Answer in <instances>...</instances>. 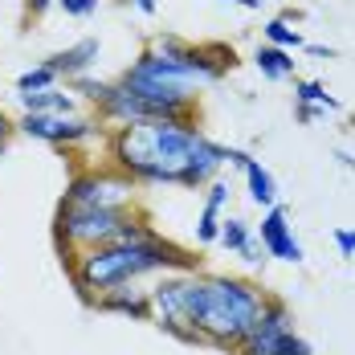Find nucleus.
Instances as JSON below:
<instances>
[{
	"label": "nucleus",
	"instance_id": "1",
	"mask_svg": "<svg viewBox=\"0 0 355 355\" xmlns=\"http://www.w3.org/2000/svg\"><path fill=\"white\" fill-rule=\"evenodd\" d=\"M114 168L127 172L135 184H180V188H205L213 184L225 164L249 168V151L213 143L196 131L192 119H143L123 123L110 139Z\"/></svg>",
	"mask_w": 355,
	"mask_h": 355
},
{
	"label": "nucleus",
	"instance_id": "2",
	"mask_svg": "<svg viewBox=\"0 0 355 355\" xmlns=\"http://www.w3.org/2000/svg\"><path fill=\"white\" fill-rule=\"evenodd\" d=\"M168 270L192 274L196 261L172 241H164L159 233L151 241H114V245H98L70 257V278L82 290V298H90V302H98L103 294L119 290V286H131L147 274H168Z\"/></svg>",
	"mask_w": 355,
	"mask_h": 355
},
{
	"label": "nucleus",
	"instance_id": "3",
	"mask_svg": "<svg viewBox=\"0 0 355 355\" xmlns=\"http://www.w3.org/2000/svg\"><path fill=\"white\" fill-rule=\"evenodd\" d=\"M266 306V290L229 274H188V315L200 343L237 352Z\"/></svg>",
	"mask_w": 355,
	"mask_h": 355
},
{
	"label": "nucleus",
	"instance_id": "4",
	"mask_svg": "<svg viewBox=\"0 0 355 355\" xmlns=\"http://www.w3.org/2000/svg\"><path fill=\"white\" fill-rule=\"evenodd\" d=\"M135 216L131 209H86V205H66L58 209V245L70 249V257L98 245H114Z\"/></svg>",
	"mask_w": 355,
	"mask_h": 355
},
{
	"label": "nucleus",
	"instance_id": "5",
	"mask_svg": "<svg viewBox=\"0 0 355 355\" xmlns=\"http://www.w3.org/2000/svg\"><path fill=\"white\" fill-rule=\"evenodd\" d=\"M237 355H315V347L294 331V315L282 298L266 294V306L257 322L249 327V335L241 339Z\"/></svg>",
	"mask_w": 355,
	"mask_h": 355
},
{
	"label": "nucleus",
	"instance_id": "6",
	"mask_svg": "<svg viewBox=\"0 0 355 355\" xmlns=\"http://www.w3.org/2000/svg\"><path fill=\"white\" fill-rule=\"evenodd\" d=\"M147 298H151V322H159L168 335H176L184 343H200L188 315V274H164L147 290Z\"/></svg>",
	"mask_w": 355,
	"mask_h": 355
},
{
	"label": "nucleus",
	"instance_id": "7",
	"mask_svg": "<svg viewBox=\"0 0 355 355\" xmlns=\"http://www.w3.org/2000/svg\"><path fill=\"white\" fill-rule=\"evenodd\" d=\"M135 200V180L127 172H82L66 184V205L86 209H131Z\"/></svg>",
	"mask_w": 355,
	"mask_h": 355
},
{
	"label": "nucleus",
	"instance_id": "8",
	"mask_svg": "<svg viewBox=\"0 0 355 355\" xmlns=\"http://www.w3.org/2000/svg\"><path fill=\"white\" fill-rule=\"evenodd\" d=\"M17 127L29 139H41V143H78L98 131L94 119H78V114H25Z\"/></svg>",
	"mask_w": 355,
	"mask_h": 355
},
{
	"label": "nucleus",
	"instance_id": "9",
	"mask_svg": "<svg viewBox=\"0 0 355 355\" xmlns=\"http://www.w3.org/2000/svg\"><path fill=\"white\" fill-rule=\"evenodd\" d=\"M257 241H261V249H266L270 257L290 261V266H298V261L306 257V253H302V241L294 237V225H290V209H286V205L266 209L261 229H257Z\"/></svg>",
	"mask_w": 355,
	"mask_h": 355
},
{
	"label": "nucleus",
	"instance_id": "10",
	"mask_svg": "<svg viewBox=\"0 0 355 355\" xmlns=\"http://www.w3.org/2000/svg\"><path fill=\"white\" fill-rule=\"evenodd\" d=\"M229 184L225 180H213L209 184V196H205V209H200V220H196V241L200 245H216V233H220V220H225V205H229Z\"/></svg>",
	"mask_w": 355,
	"mask_h": 355
},
{
	"label": "nucleus",
	"instance_id": "11",
	"mask_svg": "<svg viewBox=\"0 0 355 355\" xmlns=\"http://www.w3.org/2000/svg\"><path fill=\"white\" fill-rule=\"evenodd\" d=\"M98 311H110V315H127V319H151V298H147V290H135L131 286H119V290H110L103 294L98 302H94Z\"/></svg>",
	"mask_w": 355,
	"mask_h": 355
},
{
	"label": "nucleus",
	"instance_id": "12",
	"mask_svg": "<svg viewBox=\"0 0 355 355\" xmlns=\"http://www.w3.org/2000/svg\"><path fill=\"white\" fill-rule=\"evenodd\" d=\"M98 49H103V45H98L94 37H86V41H78V45H70L66 53L49 58L45 66H49V70L58 73V78H86V70H90V66L98 62Z\"/></svg>",
	"mask_w": 355,
	"mask_h": 355
},
{
	"label": "nucleus",
	"instance_id": "13",
	"mask_svg": "<svg viewBox=\"0 0 355 355\" xmlns=\"http://www.w3.org/2000/svg\"><path fill=\"white\" fill-rule=\"evenodd\" d=\"M245 184H249V200H253L257 209H274V205H278V180H274V172H270L261 159H249Z\"/></svg>",
	"mask_w": 355,
	"mask_h": 355
},
{
	"label": "nucleus",
	"instance_id": "14",
	"mask_svg": "<svg viewBox=\"0 0 355 355\" xmlns=\"http://www.w3.org/2000/svg\"><path fill=\"white\" fill-rule=\"evenodd\" d=\"M25 114H73V94H62V90H37V94H17Z\"/></svg>",
	"mask_w": 355,
	"mask_h": 355
},
{
	"label": "nucleus",
	"instance_id": "15",
	"mask_svg": "<svg viewBox=\"0 0 355 355\" xmlns=\"http://www.w3.org/2000/svg\"><path fill=\"white\" fill-rule=\"evenodd\" d=\"M294 107H306V110H315V114H322V110H339V98H331L327 86L311 78V82L294 86Z\"/></svg>",
	"mask_w": 355,
	"mask_h": 355
},
{
	"label": "nucleus",
	"instance_id": "16",
	"mask_svg": "<svg viewBox=\"0 0 355 355\" xmlns=\"http://www.w3.org/2000/svg\"><path fill=\"white\" fill-rule=\"evenodd\" d=\"M257 70L266 73L270 82H278V78H290V73H294V58H290L286 49L261 45V49H257Z\"/></svg>",
	"mask_w": 355,
	"mask_h": 355
},
{
	"label": "nucleus",
	"instance_id": "17",
	"mask_svg": "<svg viewBox=\"0 0 355 355\" xmlns=\"http://www.w3.org/2000/svg\"><path fill=\"white\" fill-rule=\"evenodd\" d=\"M249 237H253V225H249V220L225 216V220H220V233H216V245H225L229 253H241V245H245Z\"/></svg>",
	"mask_w": 355,
	"mask_h": 355
},
{
	"label": "nucleus",
	"instance_id": "18",
	"mask_svg": "<svg viewBox=\"0 0 355 355\" xmlns=\"http://www.w3.org/2000/svg\"><path fill=\"white\" fill-rule=\"evenodd\" d=\"M266 45H274V49H286V53H290V49H302L306 41H302V33H298L290 21L278 17V21H270V25H266Z\"/></svg>",
	"mask_w": 355,
	"mask_h": 355
},
{
	"label": "nucleus",
	"instance_id": "19",
	"mask_svg": "<svg viewBox=\"0 0 355 355\" xmlns=\"http://www.w3.org/2000/svg\"><path fill=\"white\" fill-rule=\"evenodd\" d=\"M53 82H58V73L49 70V66H37V70H25L17 78V90L21 94H37V90H49Z\"/></svg>",
	"mask_w": 355,
	"mask_h": 355
},
{
	"label": "nucleus",
	"instance_id": "20",
	"mask_svg": "<svg viewBox=\"0 0 355 355\" xmlns=\"http://www.w3.org/2000/svg\"><path fill=\"white\" fill-rule=\"evenodd\" d=\"M73 90H78V94H86V98H90V103H98V107L107 103V94H110L107 82H90V78H73Z\"/></svg>",
	"mask_w": 355,
	"mask_h": 355
},
{
	"label": "nucleus",
	"instance_id": "21",
	"mask_svg": "<svg viewBox=\"0 0 355 355\" xmlns=\"http://www.w3.org/2000/svg\"><path fill=\"white\" fill-rule=\"evenodd\" d=\"M70 17H90V12H98V0H58Z\"/></svg>",
	"mask_w": 355,
	"mask_h": 355
},
{
	"label": "nucleus",
	"instance_id": "22",
	"mask_svg": "<svg viewBox=\"0 0 355 355\" xmlns=\"http://www.w3.org/2000/svg\"><path fill=\"white\" fill-rule=\"evenodd\" d=\"M335 249L339 257H355V229H335Z\"/></svg>",
	"mask_w": 355,
	"mask_h": 355
},
{
	"label": "nucleus",
	"instance_id": "23",
	"mask_svg": "<svg viewBox=\"0 0 355 355\" xmlns=\"http://www.w3.org/2000/svg\"><path fill=\"white\" fill-rule=\"evenodd\" d=\"M261 253H266V249H261V241H257V237H249L245 245H241V257H245L249 266H257V261H266Z\"/></svg>",
	"mask_w": 355,
	"mask_h": 355
},
{
	"label": "nucleus",
	"instance_id": "24",
	"mask_svg": "<svg viewBox=\"0 0 355 355\" xmlns=\"http://www.w3.org/2000/svg\"><path fill=\"white\" fill-rule=\"evenodd\" d=\"M306 49H311L315 58H331V53H335V49H327V45H306Z\"/></svg>",
	"mask_w": 355,
	"mask_h": 355
},
{
	"label": "nucleus",
	"instance_id": "25",
	"mask_svg": "<svg viewBox=\"0 0 355 355\" xmlns=\"http://www.w3.org/2000/svg\"><path fill=\"white\" fill-rule=\"evenodd\" d=\"M8 131H12V123H8V119H4V114H0V143L8 139Z\"/></svg>",
	"mask_w": 355,
	"mask_h": 355
},
{
	"label": "nucleus",
	"instance_id": "26",
	"mask_svg": "<svg viewBox=\"0 0 355 355\" xmlns=\"http://www.w3.org/2000/svg\"><path fill=\"white\" fill-rule=\"evenodd\" d=\"M225 4H241V8H261V0H225Z\"/></svg>",
	"mask_w": 355,
	"mask_h": 355
},
{
	"label": "nucleus",
	"instance_id": "27",
	"mask_svg": "<svg viewBox=\"0 0 355 355\" xmlns=\"http://www.w3.org/2000/svg\"><path fill=\"white\" fill-rule=\"evenodd\" d=\"M135 8L139 12H155V0H135Z\"/></svg>",
	"mask_w": 355,
	"mask_h": 355
},
{
	"label": "nucleus",
	"instance_id": "28",
	"mask_svg": "<svg viewBox=\"0 0 355 355\" xmlns=\"http://www.w3.org/2000/svg\"><path fill=\"white\" fill-rule=\"evenodd\" d=\"M49 4H53V0H29V8H33V12H45Z\"/></svg>",
	"mask_w": 355,
	"mask_h": 355
},
{
	"label": "nucleus",
	"instance_id": "29",
	"mask_svg": "<svg viewBox=\"0 0 355 355\" xmlns=\"http://www.w3.org/2000/svg\"><path fill=\"white\" fill-rule=\"evenodd\" d=\"M0 155H4V143H0Z\"/></svg>",
	"mask_w": 355,
	"mask_h": 355
}]
</instances>
